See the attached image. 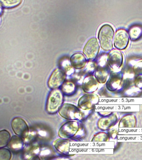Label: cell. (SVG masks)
<instances>
[{
    "label": "cell",
    "mask_w": 142,
    "mask_h": 160,
    "mask_svg": "<svg viewBox=\"0 0 142 160\" xmlns=\"http://www.w3.org/2000/svg\"><path fill=\"white\" fill-rule=\"evenodd\" d=\"M76 85L71 82H67L63 84L62 88V91L67 96L73 95L76 91Z\"/></svg>",
    "instance_id": "d6986e66"
},
{
    "label": "cell",
    "mask_w": 142,
    "mask_h": 160,
    "mask_svg": "<svg viewBox=\"0 0 142 160\" xmlns=\"http://www.w3.org/2000/svg\"><path fill=\"white\" fill-rule=\"evenodd\" d=\"M133 71L136 75L142 76V61L135 65L133 67Z\"/></svg>",
    "instance_id": "484cf974"
},
{
    "label": "cell",
    "mask_w": 142,
    "mask_h": 160,
    "mask_svg": "<svg viewBox=\"0 0 142 160\" xmlns=\"http://www.w3.org/2000/svg\"><path fill=\"white\" fill-rule=\"evenodd\" d=\"M99 98L97 94L88 93L83 95L80 98L78 102L79 108L83 110H89L93 108L98 103Z\"/></svg>",
    "instance_id": "5b68a950"
},
{
    "label": "cell",
    "mask_w": 142,
    "mask_h": 160,
    "mask_svg": "<svg viewBox=\"0 0 142 160\" xmlns=\"http://www.w3.org/2000/svg\"><path fill=\"white\" fill-rule=\"evenodd\" d=\"M114 31L111 26L105 25L102 26L98 34V38L101 46L103 50L108 51L113 47Z\"/></svg>",
    "instance_id": "7a4b0ae2"
},
{
    "label": "cell",
    "mask_w": 142,
    "mask_h": 160,
    "mask_svg": "<svg viewBox=\"0 0 142 160\" xmlns=\"http://www.w3.org/2000/svg\"><path fill=\"white\" fill-rule=\"evenodd\" d=\"M108 133L110 138L115 139L118 135V131L117 129L111 128L108 131Z\"/></svg>",
    "instance_id": "4316f807"
},
{
    "label": "cell",
    "mask_w": 142,
    "mask_h": 160,
    "mask_svg": "<svg viewBox=\"0 0 142 160\" xmlns=\"http://www.w3.org/2000/svg\"><path fill=\"white\" fill-rule=\"evenodd\" d=\"M121 73L112 72L106 84L107 88L111 92H115L120 89L123 82Z\"/></svg>",
    "instance_id": "9c48e42d"
},
{
    "label": "cell",
    "mask_w": 142,
    "mask_h": 160,
    "mask_svg": "<svg viewBox=\"0 0 142 160\" xmlns=\"http://www.w3.org/2000/svg\"><path fill=\"white\" fill-rule=\"evenodd\" d=\"M98 82L95 77L93 76H87L83 81L82 88L85 92L93 93L98 88Z\"/></svg>",
    "instance_id": "5bb4252c"
},
{
    "label": "cell",
    "mask_w": 142,
    "mask_h": 160,
    "mask_svg": "<svg viewBox=\"0 0 142 160\" xmlns=\"http://www.w3.org/2000/svg\"><path fill=\"white\" fill-rule=\"evenodd\" d=\"M129 33L131 40L136 41L142 36V28L139 26H134L130 30Z\"/></svg>",
    "instance_id": "603a6c76"
},
{
    "label": "cell",
    "mask_w": 142,
    "mask_h": 160,
    "mask_svg": "<svg viewBox=\"0 0 142 160\" xmlns=\"http://www.w3.org/2000/svg\"><path fill=\"white\" fill-rule=\"evenodd\" d=\"M63 101V92L56 89L53 90L50 93L47 100V112L50 114L56 112L61 107Z\"/></svg>",
    "instance_id": "6da1fadb"
},
{
    "label": "cell",
    "mask_w": 142,
    "mask_h": 160,
    "mask_svg": "<svg viewBox=\"0 0 142 160\" xmlns=\"http://www.w3.org/2000/svg\"><path fill=\"white\" fill-rule=\"evenodd\" d=\"M80 125L75 121L66 122L60 128L58 135L61 138L69 139L76 136L79 131Z\"/></svg>",
    "instance_id": "277c9868"
},
{
    "label": "cell",
    "mask_w": 142,
    "mask_h": 160,
    "mask_svg": "<svg viewBox=\"0 0 142 160\" xmlns=\"http://www.w3.org/2000/svg\"><path fill=\"white\" fill-rule=\"evenodd\" d=\"M118 121L117 114L111 112L99 119L98 122V128L102 131H108L115 126Z\"/></svg>",
    "instance_id": "8992f818"
},
{
    "label": "cell",
    "mask_w": 142,
    "mask_h": 160,
    "mask_svg": "<svg viewBox=\"0 0 142 160\" xmlns=\"http://www.w3.org/2000/svg\"><path fill=\"white\" fill-rule=\"evenodd\" d=\"M24 146V142L22 137L18 136H12L8 143V147L14 152H18L22 151Z\"/></svg>",
    "instance_id": "2e32d148"
},
{
    "label": "cell",
    "mask_w": 142,
    "mask_h": 160,
    "mask_svg": "<svg viewBox=\"0 0 142 160\" xmlns=\"http://www.w3.org/2000/svg\"><path fill=\"white\" fill-rule=\"evenodd\" d=\"M39 148L38 146L34 145L28 148L25 151L24 154V157L27 159H34L37 153H39Z\"/></svg>",
    "instance_id": "ffe728a7"
},
{
    "label": "cell",
    "mask_w": 142,
    "mask_h": 160,
    "mask_svg": "<svg viewBox=\"0 0 142 160\" xmlns=\"http://www.w3.org/2000/svg\"><path fill=\"white\" fill-rule=\"evenodd\" d=\"M59 113L63 118L71 120H80L83 116L78 108L69 103L62 105L59 110Z\"/></svg>",
    "instance_id": "3957f363"
},
{
    "label": "cell",
    "mask_w": 142,
    "mask_h": 160,
    "mask_svg": "<svg viewBox=\"0 0 142 160\" xmlns=\"http://www.w3.org/2000/svg\"><path fill=\"white\" fill-rule=\"evenodd\" d=\"M129 36L124 30H119L116 33L114 38V46L120 50L125 49L129 42Z\"/></svg>",
    "instance_id": "7c38bea8"
},
{
    "label": "cell",
    "mask_w": 142,
    "mask_h": 160,
    "mask_svg": "<svg viewBox=\"0 0 142 160\" xmlns=\"http://www.w3.org/2000/svg\"><path fill=\"white\" fill-rule=\"evenodd\" d=\"M53 145L61 153L65 155H69L70 142L67 139H57L53 142Z\"/></svg>",
    "instance_id": "9a60e30c"
},
{
    "label": "cell",
    "mask_w": 142,
    "mask_h": 160,
    "mask_svg": "<svg viewBox=\"0 0 142 160\" xmlns=\"http://www.w3.org/2000/svg\"><path fill=\"white\" fill-rule=\"evenodd\" d=\"M71 64L76 69H81L86 66V60L82 53L74 54L71 58Z\"/></svg>",
    "instance_id": "ac0fdd59"
},
{
    "label": "cell",
    "mask_w": 142,
    "mask_h": 160,
    "mask_svg": "<svg viewBox=\"0 0 142 160\" xmlns=\"http://www.w3.org/2000/svg\"><path fill=\"white\" fill-rule=\"evenodd\" d=\"M22 0H0L1 6L4 8L12 9L20 5Z\"/></svg>",
    "instance_id": "44dd1931"
},
{
    "label": "cell",
    "mask_w": 142,
    "mask_h": 160,
    "mask_svg": "<svg viewBox=\"0 0 142 160\" xmlns=\"http://www.w3.org/2000/svg\"><path fill=\"white\" fill-rule=\"evenodd\" d=\"M107 61L110 67L113 70H118L121 67L123 64V55L119 51L113 50L108 55Z\"/></svg>",
    "instance_id": "8fae6325"
},
{
    "label": "cell",
    "mask_w": 142,
    "mask_h": 160,
    "mask_svg": "<svg viewBox=\"0 0 142 160\" xmlns=\"http://www.w3.org/2000/svg\"><path fill=\"white\" fill-rule=\"evenodd\" d=\"M110 72V69L109 65L105 62L100 63L96 69L95 76L99 83H104L106 81Z\"/></svg>",
    "instance_id": "4fadbf2b"
},
{
    "label": "cell",
    "mask_w": 142,
    "mask_h": 160,
    "mask_svg": "<svg viewBox=\"0 0 142 160\" xmlns=\"http://www.w3.org/2000/svg\"><path fill=\"white\" fill-rule=\"evenodd\" d=\"M11 135L8 131L2 130L0 131V148H3L9 143Z\"/></svg>",
    "instance_id": "7402d4cb"
},
{
    "label": "cell",
    "mask_w": 142,
    "mask_h": 160,
    "mask_svg": "<svg viewBox=\"0 0 142 160\" xmlns=\"http://www.w3.org/2000/svg\"><path fill=\"white\" fill-rule=\"evenodd\" d=\"M99 51V45L96 39H91L85 46L83 52L86 57L90 60L95 58Z\"/></svg>",
    "instance_id": "30bf717a"
},
{
    "label": "cell",
    "mask_w": 142,
    "mask_h": 160,
    "mask_svg": "<svg viewBox=\"0 0 142 160\" xmlns=\"http://www.w3.org/2000/svg\"><path fill=\"white\" fill-rule=\"evenodd\" d=\"M12 158V153L8 149L2 148L0 149V160H9Z\"/></svg>",
    "instance_id": "d4e9b609"
},
{
    "label": "cell",
    "mask_w": 142,
    "mask_h": 160,
    "mask_svg": "<svg viewBox=\"0 0 142 160\" xmlns=\"http://www.w3.org/2000/svg\"><path fill=\"white\" fill-rule=\"evenodd\" d=\"M137 124V119L133 114H128L122 117L119 122V128H134Z\"/></svg>",
    "instance_id": "e0dca14e"
},
{
    "label": "cell",
    "mask_w": 142,
    "mask_h": 160,
    "mask_svg": "<svg viewBox=\"0 0 142 160\" xmlns=\"http://www.w3.org/2000/svg\"><path fill=\"white\" fill-rule=\"evenodd\" d=\"M135 85L138 88L142 90V76H138L135 81Z\"/></svg>",
    "instance_id": "83f0119b"
},
{
    "label": "cell",
    "mask_w": 142,
    "mask_h": 160,
    "mask_svg": "<svg viewBox=\"0 0 142 160\" xmlns=\"http://www.w3.org/2000/svg\"><path fill=\"white\" fill-rule=\"evenodd\" d=\"M65 79V73L63 70L56 69L50 78L48 86L50 88L55 89L63 85Z\"/></svg>",
    "instance_id": "ba28073f"
},
{
    "label": "cell",
    "mask_w": 142,
    "mask_h": 160,
    "mask_svg": "<svg viewBox=\"0 0 142 160\" xmlns=\"http://www.w3.org/2000/svg\"><path fill=\"white\" fill-rule=\"evenodd\" d=\"M110 138L108 132L103 131L95 135L92 141L94 142H106L109 141Z\"/></svg>",
    "instance_id": "cb8c5ba5"
},
{
    "label": "cell",
    "mask_w": 142,
    "mask_h": 160,
    "mask_svg": "<svg viewBox=\"0 0 142 160\" xmlns=\"http://www.w3.org/2000/svg\"><path fill=\"white\" fill-rule=\"evenodd\" d=\"M12 126L15 133L22 138L28 137L29 128L27 122L23 119L19 117L15 118L12 122Z\"/></svg>",
    "instance_id": "52a82bcc"
}]
</instances>
